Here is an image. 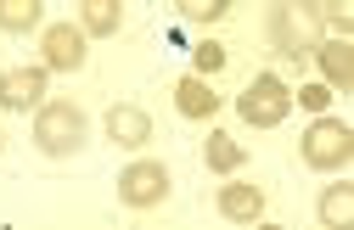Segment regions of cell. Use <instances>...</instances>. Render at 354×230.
Returning <instances> with one entry per match:
<instances>
[{
  "label": "cell",
  "instance_id": "6da1fadb",
  "mask_svg": "<svg viewBox=\"0 0 354 230\" xmlns=\"http://www.w3.org/2000/svg\"><path fill=\"white\" fill-rule=\"evenodd\" d=\"M84 141H91V124L73 102H39L34 107V146L46 157H73Z\"/></svg>",
  "mask_w": 354,
  "mask_h": 230
},
{
  "label": "cell",
  "instance_id": "7a4b0ae2",
  "mask_svg": "<svg viewBox=\"0 0 354 230\" xmlns=\"http://www.w3.org/2000/svg\"><path fill=\"white\" fill-rule=\"evenodd\" d=\"M298 157L315 169V174L348 169V157H354V129H348L343 118H315V124L304 129V141H298Z\"/></svg>",
  "mask_w": 354,
  "mask_h": 230
},
{
  "label": "cell",
  "instance_id": "3957f363",
  "mask_svg": "<svg viewBox=\"0 0 354 230\" xmlns=\"http://www.w3.org/2000/svg\"><path fill=\"white\" fill-rule=\"evenodd\" d=\"M287 113H292V90H287L276 73H259L242 96H236V118H242L248 129H281Z\"/></svg>",
  "mask_w": 354,
  "mask_h": 230
},
{
  "label": "cell",
  "instance_id": "277c9868",
  "mask_svg": "<svg viewBox=\"0 0 354 230\" xmlns=\"http://www.w3.org/2000/svg\"><path fill=\"white\" fill-rule=\"evenodd\" d=\"M270 45L281 57L304 62V57H315V45H321V12L315 6H276L270 12Z\"/></svg>",
  "mask_w": 354,
  "mask_h": 230
},
{
  "label": "cell",
  "instance_id": "5b68a950",
  "mask_svg": "<svg viewBox=\"0 0 354 230\" xmlns=\"http://www.w3.org/2000/svg\"><path fill=\"white\" fill-rule=\"evenodd\" d=\"M163 197H169V169L158 157L124 163V174H118V202L124 208H158Z\"/></svg>",
  "mask_w": 354,
  "mask_h": 230
},
{
  "label": "cell",
  "instance_id": "8992f818",
  "mask_svg": "<svg viewBox=\"0 0 354 230\" xmlns=\"http://www.w3.org/2000/svg\"><path fill=\"white\" fill-rule=\"evenodd\" d=\"M102 135H107L113 146H124V152H141L152 141V113L136 107V102H113L107 118H102Z\"/></svg>",
  "mask_w": 354,
  "mask_h": 230
},
{
  "label": "cell",
  "instance_id": "52a82bcc",
  "mask_svg": "<svg viewBox=\"0 0 354 230\" xmlns=\"http://www.w3.org/2000/svg\"><path fill=\"white\" fill-rule=\"evenodd\" d=\"M39 68L46 73H73V68H84V34L73 28V23H51L46 28V39H39Z\"/></svg>",
  "mask_w": 354,
  "mask_h": 230
},
{
  "label": "cell",
  "instance_id": "ba28073f",
  "mask_svg": "<svg viewBox=\"0 0 354 230\" xmlns=\"http://www.w3.org/2000/svg\"><path fill=\"white\" fill-rule=\"evenodd\" d=\"M39 96H46V68H6L0 73V113L39 107Z\"/></svg>",
  "mask_w": 354,
  "mask_h": 230
},
{
  "label": "cell",
  "instance_id": "9c48e42d",
  "mask_svg": "<svg viewBox=\"0 0 354 230\" xmlns=\"http://www.w3.org/2000/svg\"><path fill=\"white\" fill-rule=\"evenodd\" d=\"M214 208H219V219H231V224H259V219H264V186L231 180V186H219Z\"/></svg>",
  "mask_w": 354,
  "mask_h": 230
},
{
  "label": "cell",
  "instance_id": "30bf717a",
  "mask_svg": "<svg viewBox=\"0 0 354 230\" xmlns=\"http://www.w3.org/2000/svg\"><path fill=\"white\" fill-rule=\"evenodd\" d=\"M174 107H180V118H214L225 102H219V90L208 79H180L174 84Z\"/></svg>",
  "mask_w": 354,
  "mask_h": 230
},
{
  "label": "cell",
  "instance_id": "8fae6325",
  "mask_svg": "<svg viewBox=\"0 0 354 230\" xmlns=\"http://www.w3.org/2000/svg\"><path fill=\"white\" fill-rule=\"evenodd\" d=\"M118 23H124V6H118V0H84L73 28H79L84 39H107V34H118Z\"/></svg>",
  "mask_w": 354,
  "mask_h": 230
},
{
  "label": "cell",
  "instance_id": "7c38bea8",
  "mask_svg": "<svg viewBox=\"0 0 354 230\" xmlns=\"http://www.w3.org/2000/svg\"><path fill=\"white\" fill-rule=\"evenodd\" d=\"M203 163H208L214 174H236V169L248 163V146H242V141H231L225 129H214L208 141H203Z\"/></svg>",
  "mask_w": 354,
  "mask_h": 230
},
{
  "label": "cell",
  "instance_id": "4fadbf2b",
  "mask_svg": "<svg viewBox=\"0 0 354 230\" xmlns=\"http://www.w3.org/2000/svg\"><path fill=\"white\" fill-rule=\"evenodd\" d=\"M315 219L326 224V230H348V219H354V186H326L321 191V202H315Z\"/></svg>",
  "mask_w": 354,
  "mask_h": 230
},
{
  "label": "cell",
  "instance_id": "5bb4252c",
  "mask_svg": "<svg viewBox=\"0 0 354 230\" xmlns=\"http://www.w3.org/2000/svg\"><path fill=\"white\" fill-rule=\"evenodd\" d=\"M315 57H321L326 84H332V90H348V79H354V51H348V39H326V45H315Z\"/></svg>",
  "mask_w": 354,
  "mask_h": 230
},
{
  "label": "cell",
  "instance_id": "9a60e30c",
  "mask_svg": "<svg viewBox=\"0 0 354 230\" xmlns=\"http://www.w3.org/2000/svg\"><path fill=\"white\" fill-rule=\"evenodd\" d=\"M39 28V0H0V34H34Z\"/></svg>",
  "mask_w": 354,
  "mask_h": 230
},
{
  "label": "cell",
  "instance_id": "2e32d148",
  "mask_svg": "<svg viewBox=\"0 0 354 230\" xmlns=\"http://www.w3.org/2000/svg\"><path fill=\"white\" fill-rule=\"evenodd\" d=\"M192 68H197V79H203V73H219V68H225V45H219V39L192 45Z\"/></svg>",
  "mask_w": 354,
  "mask_h": 230
},
{
  "label": "cell",
  "instance_id": "e0dca14e",
  "mask_svg": "<svg viewBox=\"0 0 354 230\" xmlns=\"http://www.w3.org/2000/svg\"><path fill=\"white\" fill-rule=\"evenodd\" d=\"M326 102H332V90L315 79V84H304V90H292V107H304V113H315V118H326Z\"/></svg>",
  "mask_w": 354,
  "mask_h": 230
},
{
  "label": "cell",
  "instance_id": "ac0fdd59",
  "mask_svg": "<svg viewBox=\"0 0 354 230\" xmlns=\"http://www.w3.org/2000/svg\"><path fill=\"white\" fill-rule=\"evenodd\" d=\"M225 12H231V0H192V6H186V23H219Z\"/></svg>",
  "mask_w": 354,
  "mask_h": 230
},
{
  "label": "cell",
  "instance_id": "d6986e66",
  "mask_svg": "<svg viewBox=\"0 0 354 230\" xmlns=\"http://www.w3.org/2000/svg\"><path fill=\"white\" fill-rule=\"evenodd\" d=\"M259 230H281V224H259Z\"/></svg>",
  "mask_w": 354,
  "mask_h": 230
}]
</instances>
